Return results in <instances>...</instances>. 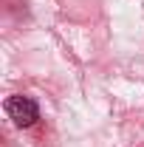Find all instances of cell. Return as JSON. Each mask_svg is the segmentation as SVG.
<instances>
[{
  "label": "cell",
  "mask_w": 144,
  "mask_h": 147,
  "mask_svg": "<svg viewBox=\"0 0 144 147\" xmlns=\"http://www.w3.org/2000/svg\"><path fill=\"white\" fill-rule=\"evenodd\" d=\"M6 113H9V119L17 125V127H31L37 119H40V108H37V102L31 96H9L6 99Z\"/></svg>",
  "instance_id": "1"
}]
</instances>
